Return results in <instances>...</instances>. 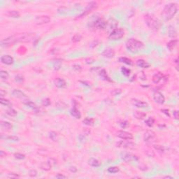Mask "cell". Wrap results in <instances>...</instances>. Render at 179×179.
I'll return each instance as SVG.
<instances>
[{"label": "cell", "mask_w": 179, "mask_h": 179, "mask_svg": "<svg viewBox=\"0 0 179 179\" xmlns=\"http://www.w3.org/2000/svg\"><path fill=\"white\" fill-rule=\"evenodd\" d=\"M70 114H71L72 116L74 117L75 118H76V119H80L81 118V112L78 109L77 107L72 108L71 110H70Z\"/></svg>", "instance_id": "ffe728a7"}, {"label": "cell", "mask_w": 179, "mask_h": 179, "mask_svg": "<svg viewBox=\"0 0 179 179\" xmlns=\"http://www.w3.org/2000/svg\"><path fill=\"white\" fill-rule=\"evenodd\" d=\"M84 133L86 134V135H88V134L90 133V130L88 129L87 128H85V129H84Z\"/></svg>", "instance_id": "6125c7cd"}, {"label": "cell", "mask_w": 179, "mask_h": 179, "mask_svg": "<svg viewBox=\"0 0 179 179\" xmlns=\"http://www.w3.org/2000/svg\"><path fill=\"white\" fill-rule=\"evenodd\" d=\"M164 178H172V177L169 176H164Z\"/></svg>", "instance_id": "e7e4bbea"}, {"label": "cell", "mask_w": 179, "mask_h": 179, "mask_svg": "<svg viewBox=\"0 0 179 179\" xmlns=\"http://www.w3.org/2000/svg\"><path fill=\"white\" fill-rule=\"evenodd\" d=\"M62 60L60 59H57L53 63V67L55 70H59L62 66Z\"/></svg>", "instance_id": "d6a6232c"}, {"label": "cell", "mask_w": 179, "mask_h": 179, "mask_svg": "<svg viewBox=\"0 0 179 179\" xmlns=\"http://www.w3.org/2000/svg\"><path fill=\"white\" fill-rule=\"evenodd\" d=\"M95 8H97V3L94 2H90V3L87 4V7L85 9V11H84V12L82 13L80 15H78V18H83L84 16L88 15L89 13L91 12L93 9H95Z\"/></svg>", "instance_id": "ba28073f"}, {"label": "cell", "mask_w": 179, "mask_h": 179, "mask_svg": "<svg viewBox=\"0 0 179 179\" xmlns=\"http://www.w3.org/2000/svg\"><path fill=\"white\" fill-rule=\"evenodd\" d=\"M1 62L3 64H7V65H11V64H13L14 60H13V58L11 56H10L9 55H5L2 56V57H1Z\"/></svg>", "instance_id": "5bb4252c"}, {"label": "cell", "mask_w": 179, "mask_h": 179, "mask_svg": "<svg viewBox=\"0 0 179 179\" xmlns=\"http://www.w3.org/2000/svg\"><path fill=\"white\" fill-rule=\"evenodd\" d=\"M54 83H55V85L58 88H64L66 85L65 81L62 78H55V81H54Z\"/></svg>", "instance_id": "e0dca14e"}, {"label": "cell", "mask_w": 179, "mask_h": 179, "mask_svg": "<svg viewBox=\"0 0 179 179\" xmlns=\"http://www.w3.org/2000/svg\"><path fill=\"white\" fill-rule=\"evenodd\" d=\"M88 164L94 167H99L101 165L100 162L98 160H97L95 158H89L88 160Z\"/></svg>", "instance_id": "4316f807"}, {"label": "cell", "mask_w": 179, "mask_h": 179, "mask_svg": "<svg viewBox=\"0 0 179 179\" xmlns=\"http://www.w3.org/2000/svg\"><path fill=\"white\" fill-rule=\"evenodd\" d=\"M24 104L25 105H27V106H29L30 108H32L33 110H34L35 111H36L38 108H39V107L36 106L34 102H31V101H30V100H27L26 102H24Z\"/></svg>", "instance_id": "1f68e13d"}, {"label": "cell", "mask_w": 179, "mask_h": 179, "mask_svg": "<svg viewBox=\"0 0 179 179\" xmlns=\"http://www.w3.org/2000/svg\"><path fill=\"white\" fill-rule=\"evenodd\" d=\"M9 73L6 72V71L2 70V71L0 72V77H1V78H2L4 80H6V79L9 78Z\"/></svg>", "instance_id": "f35d334b"}, {"label": "cell", "mask_w": 179, "mask_h": 179, "mask_svg": "<svg viewBox=\"0 0 179 179\" xmlns=\"http://www.w3.org/2000/svg\"><path fill=\"white\" fill-rule=\"evenodd\" d=\"M177 44H178V40L177 39H173V40L170 41L169 43H167V48L170 51H171L177 46Z\"/></svg>", "instance_id": "83f0119b"}, {"label": "cell", "mask_w": 179, "mask_h": 179, "mask_svg": "<svg viewBox=\"0 0 179 179\" xmlns=\"http://www.w3.org/2000/svg\"><path fill=\"white\" fill-rule=\"evenodd\" d=\"M144 20L147 26L152 31H158L160 27V22L154 15L146 14L144 17Z\"/></svg>", "instance_id": "3957f363"}, {"label": "cell", "mask_w": 179, "mask_h": 179, "mask_svg": "<svg viewBox=\"0 0 179 179\" xmlns=\"http://www.w3.org/2000/svg\"><path fill=\"white\" fill-rule=\"evenodd\" d=\"M119 62H120L125 63V64H127V65H133V62H132L130 59L127 58V57H120Z\"/></svg>", "instance_id": "4dcf8cb0"}, {"label": "cell", "mask_w": 179, "mask_h": 179, "mask_svg": "<svg viewBox=\"0 0 179 179\" xmlns=\"http://www.w3.org/2000/svg\"><path fill=\"white\" fill-rule=\"evenodd\" d=\"M15 81L17 83H22L24 81V77L22 75H17L15 78Z\"/></svg>", "instance_id": "c3c4849f"}, {"label": "cell", "mask_w": 179, "mask_h": 179, "mask_svg": "<svg viewBox=\"0 0 179 179\" xmlns=\"http://www.w3.org/2000/svg\"><path fill=\"white\" fill-rule=\"evenodd\" d=\"M72 67H73V69L74 70L75 72H78V73L82 72V66L78 64H75L72 66Z\"/></svg>", "instance_id": "ee69618b"}, {"label": "cell", "mask_w": 179, "mask_h": 179, "mask_svg": "<svg viewBox=\"0 0 179 179\" xmlns=\"http://www.w3.org/2000/svg\"><path fill=\"white\" fill-rule=\"evenodd\" d=\"M153 99H154V101L156 103L160 104H162L165 102L164 96L160 92H158V91H156V92L154 93V94H153Z\"/></svg>", "instance_id": "8fae6325"}, {"label": "cell", "mask_w": 179, "mask_h": 179, "mask_svg": "<svg viewBox=\"0 0 179 179\" xmlns=\"http://www.w3.org/2000/svg\"><path fill=\"white\" fill-rule=\"evenodd\" d=\"M15 43L23 42V43H29L33 41L36 39V35L35 33H24L18 35H13Z\"/></svg>", "instance_id": "277c9868"}, {"label": "cell", "mask_w": 179, "mask_h": 179, "mask_svg": "<svg viewBox=\"0 0 179 179\" xmlns=\"http://www.w3.org/2000/svg\"><path fill=\"white\" fill-rule=\"evenodd\" d=\"M117 147L124 148H134L135 147V144L129 141H121L117 143Z\"/></svg>", "instance_id": "7c38bea8"}, {"label": "cell", "mask_w": 179, "mask_h": 179, "mask_svg": "<svg viewBox=\"0 0 179 179\" xmlns=\"http://www.w3.org/2000/svg\"><path fill=\"white\" fill-rule=\"evenodd\" d=\"M6 15H7L8 17L13 18H20V13L18 12V11H15V10H12V11H8L7 12L5 13Z\"/></svg>", "instance_id": "7402d4cb"}, {"label": "cell", "mask_w": 179, "mask_h": 179, "mask_svg": "<svg viewBox=\"0 0 179 179\" xmlns=\"http://www.w3.org/2000/svg\"><path fill=\"white\" fill-rule=\"evenodd\" d=\"M126 47L131 53H136L144 48V44L136 39H129L126 43Z\"/></svg>", "instance_id": "7a4b0ae2"}, {"label": "cell", "mask_w": 179, "mask_h": 179, "mask_svg": "<svg viewBox=\"0 0 179 179\" xmlns=\"http://www.w3.org/2000/svg\"><path fill=\"white\" fill-rule=\"evenodd\" d=\"M8 178H20V176L17 174V173H11L8 174L7 176Z\"/></svg>", "instance_id": "681fc988"}, {"label": "cell", "mask_w": 179, "mask_h": 179, "mask_svg": "<svg viewBox=\"0 0 179 179\" xmlns=\"http://www.w3.org/2000/svg\"><path fill=\"white\" fill-rule=\"evenodd\" d=\"M82 39H83V36H81V34H76V35H74V36L72 37V42H74V43H76V42L81 41Z\"/></svg>", "instance_id": "ab89813d"}, {"label": "cell", "mask_w": 179, "mask_h": 179, "mask_svg": "<svg viewBox=\"0 0 179 179\" xmlns=\"http://www.w3.org/2000/svg\"><path fill=\"white\" fill-rule=\"evenodd\" d=\"M94 62H95V60L93 59V58H87L86 60H85V62H86V64H93Z\"/></svg>", "instance_id": "db71d44e"}, {"label": "cell", "mask_w": 179, "mask_h": 179, "mask_svg": "<svg viewBox=\"0 0 179 179\" xmlns=\"http://www.w3.org/2000/svg\"><path fill=\"white\" fill-rule=\"evenodd\" d=\"M119 125L122 128L125 129L129 126V122L127 121H126V120H122V121H120L119 122Z\"/></svg>", "instance_id": "bcb514c9"}, {"label": "cell", "mask_w": 179, "mask_h": 179, "mask_svg": "<svg viewBox=\"0 0 179 179\" xmlns=\"http://www.w3.org/2000/svg\"><path fill=\"white\" fill-rule=\"evenodd\" d=\"M42 105L43 106H48L49 105H51V100L48 98H46L43 99L42 101Z\"/></svg>", "instance_id": "7dc6e473"}, {"label": "cell", "mask_w": 179, "mask_h": 179, "mask_svg": "<svg viewBox=\"0 0 179 179\" xmlns=\"http://www.w3.org/2000/svg\"><path fill=\"white\" fill-rule=\"evenodd\" d=\"M1 139H5V140L11 141H19V138L16 136H4L3 134L1 135Z\"/></svg>", "instance_id": "f1b7e54d"}, {"label": "cell", "mask_w": 179, "mask_h": 179, "mask_svg": "<svg viewBox=\"0 0 179 179\" xmlns=\"http://www.w3.org/2000/svg\"><path fill=\"white\" fill-rule=\"evenodd\" d=\"M6 114H8V115L10 116L15 117L17 116V111H16L15 110H14L13 108H9V109H7V110H6Z\"/></svg>", "instance_id": "836d02e7"}, {"label": "cell", "mask_w": 179, "mask_h": 179, "mask_svg": "<svg viewBox=\"0 0 179 179\" xmlns=\"http://www.w3.org/2000/svg\"><path fill=\"white\" fill-rule=\"evenodd\" d=\"M48 136H49V138H50L52 141H57V134L55 131H50V132L48 133Z\"/></svg>", "instance_id": "8d00e7d4"}, {"label": "cell", "mask_w": 179, "mask_h": 179, "mask_svg": "<svg viewBox=\"0 0 179 179\" xmlns=\"http://www.w3.org/2000/svg\"><path fill=\"white\" fill-rule=\"evenodd\" d=\"M173 115L174 118L176 120L178 119V110H174L173 112Z\"/></svg>", "instance_id": "9f6ffc18"}, {"label": "cell", "mask_w": 179, "mask_h": 179, "mask_svg": "<svg viewBox=\"0 0 179 179\" xmlns=\"http://www.w3.org/2000/svg\"><path fill=\"white\" fill-rule=\"evenodd\" d=\"M0 125H1V128L3 130H6V131H9V130L12 129L13 128L12 125L10 122H6V121H1Z\"/></svg>", "instance_id": "d6986e66"}, {"label": "cell", "mask_w": 179, "mask_h": 179, "mask_svg": "<svg viewBox=\"0 0 179 179\" xmlns=\"http://www.w3.org/2000/svg\"><path fill=\"white\" fill-rule=\"evenodd\" d=\"M91 44H94L93 46H91V48H95V47H96V46L98 45V41H93V43H92Z\"/></svg>", "instance_id": "94428289"}, {"label": "cell", "mask_w": 179, "mask_h": 179, "mask_svg": "<svg viewBox=\"0 0 179 179\" xmlns=\"http://www.w3.org/2000/svg\"><path fill=\"white\" fill-rule=\"evenodd\" d=\"M29 175L31 177H35L37 175V172H36V170H31L29 172Z\"/></svg>", "instance_id": "f5cc1de1"}, {"label": "cell", "mask_w": 179, "mask_h": 179, "mask_svg": "<svg viewBox=\"0 0 179 179\" xmlns=\"http://www.w3.org/2000/svg\"><path fill=\"white\" fill-rule=\"evenodd\" d=\"M52 164L49 161L46 162H42L40 164V168L43 171H49L51 169L52 167Z\"/></svg>", "instance_id": "484cf974"}, {"label": "cell", "mask_w": 179, "mask_h": 179, "mask_svg": "<svg viewBox=\"0 0 179 179\" xmlns=\"http://www.w3.org/2000/svg\"><path fill=\"white\" fill-rule=\"evenodd\" d=\"M154 148L157 150L159 152H165L167 150V148L164 146H160V145H155Z\"/></svg>", "instance_id": "74e56055"}, {"label": "cell", "mask_w": 179, "mask_h": 179, "mask_svg": "<svg viewBox=\"0 0 179 179\" xmlns=\"http://www.w3.org/2000/svg\"><path fill=\"white\" fill-rule=\"evenodd\" d=\"M99 75L100 77L102 78V80H104V81H109V82H111V81H112L110 79V78L108 77V76L107 74V72H106L105 69H102V70L99 72Z\"/></svg>", "instance_id": "cb8c5ba5"}, {"label": "cell", "mask_w": 179, "mask_h": 179, "mask_svg": "<svg viewBox=\"0 0 179 179\" xmlns=\"http://www.w3.org/2000/svg\"><path fill=\"white\" fill-rule=\"evenodd\" d=\"M6 153L4 152L3 150H1L0 151V156L2 157V158H4V157H6Z\"/></svg>", "instance_id": "be15d7a7"}, {"label": "cell", "mask_w": 179, "mask_h": 179, "mask_svg": "<svg viewBox=\"0 0 179 179\" xmlns=\"http://www.w3.org/2000/svg\"><path fill=\"white\" fill-rule=\"evenodd\" d=\"M131 103H132V104L134 105V106L138 108H146L148 106V103H146V102H143L141 100H138V99H131Z\"/></svg>", "instance_id": "9a60e30c"}, {"label": "cell", "mask_w": 179, "mask_h": 179, "mask_svg": "<svg viewBox=\"0 0 179 179\" xmlns=\"http://www.w3.org/2000/svg\"><path fill=\"white\" fill-rule=\"evenodd\" d=\"M83 124L86 125H93L94 123V120L92 118H86L83 120Z\"/></svg>", "instance_id": "b9f144b4"}, {"label": "cell", "mask_w": 179, "mask_h": 179, "mask_svg": "<svg viewBox=\"0 0 179 179\" xmlns=\"http://www.w3.org/2000/svg\"><path fill=\"white\" fill-rule=\"evenodd\" d=\"M164 76L163 75L162 73L158 72V73H157V74L153 75V76H152V82L155 84L159 83L164 78Z\"/></svg>", "instance_id": "ac0fdd59"}, {"label": "cell", "mask_w": 179, "mask_h": 179, "mask_svg": "<svg viewBox=\"0 0 179 179\" xmlns=\"http://www.w3.org/2000/svg\"><path fill=\"white\" fill-rule=\"evenodd\" d=\"M145 123L147 126H148L150 127H151L153 126L154 123H155V119L152 118V117H150L148 119H147L146 120H145Z\"/></svg>", "instance_id": "e575fe53"}, {"label": "cell", "mask_w": 179, "mask_h": 179, "mask_svg": "<svg viewBox=\"0 0 179 179\" xmlns=\"http://www.w3.org/2000/svg\"><path fill=\"white\" fill-rule=\"evenodd\" d=\"M14 157H15V159H18V160H23V159L25 158V155L24 154L19 153V152L15 153L14 154Z\"/></svg>", "instance_id": "f6af8a7d"}, {"label": "cell", "mask_w": 179, "mask_h": 179, "mask_svg": "<svg viewBox=\"0 0 179 179\" xmlns=\"http://www.w3.org/2000/svg\"><path fill=\"white\" fill-rule=\"evenodd\" d=\"M55 178H66L67 177H66V176H64V175H62V174L58 173L57 176H55Z\"/></svg>", "instance_id": "6f0895ef"}, {"label": "cell", "mask_w": 179, "mask_h": 179, "mask_svg": "<svg viewBox=\"0 0 179 179\" xmlns=\"http://www.w3.org/2000/svg\"><path fill=\"white\" fill-rule=\"evenodd\" d=\"M134 116L138 120H143L144 118L146 117V114L142 111H135L134 113Z\"/></svg>", "instance_id": "f546056e"}, {"label": "cell", "mask_w": 179, "mask_h": 179, "mask_svg": "<svg viewBox=\"0 0 179 179\" xmlns=\"http://www.w3.org/2000/svg\"><path fill=\"white\" fill-rule=\"evenodd\" d=\"M122 93V90L120 89H114V91L112 92V95L114 96H116V95H119L120 93Z\"/></svg>", "instance_id": "f907efd6"}, {"label": "cell", "mask_w": 179, "mask_h": 179, "mask_svg": "<svg viewBox=\"0 0 179 179\" xmlns=\"http://www.w3.org/2000/svg\"><path fill=\"white\" fill-rule=\"evenodd\" d=\"M108 172L110 173H118L120 171V169L117 167H110L107 169Z\"/></svg>", "instance_id": "60d3db41"}, {"label": "cell", "mask_w": 179, "mask_h": 179, "mask_svg": "<svg viewBox=\"0 0 179 179\" xmlns=\"http://www.w3.org/2000/svg\"><path fill=\"white\" fill-rule=\"evenodd\" d=\"M107 26V22L103 18H97L96 20L90 23V27L97 30H104Z\"/></svg>", "instance_id": "8992f818"}, {"label": "cell", "mask_w": 179, "mask_h": 179, "mask_svg": "<svg viewBox=\"0 0 179 179\" xmlns=\"http://www.w3.org/2000/svg\"><path fill=\"white\" fill-rule=\"evenodd\" d=\"M156 135L155 133L152 130L147 131L143 135V140L147 143H152L156 141Z\"/></svg>", "instance_id": "52a82bcc"}, {"label": "cell", "mask_w": 179, "mask_h": 179, "mask_svg": "<svg viewBox=\"0 0 179 179\" xmlns=\"http://www.w3.org/2000/svg\"><path fill=\"white\" fill-rule=\"evenodd\" d=\"M102 55L106 58H112L115 56V51L114 49L110 48H107L105 49L102 53Z\"/></svg>", "instance_id": "2e32d148"}, {"label": "cell", "mask_w": 179, "mask_h": 179, "mask_svg": "<svg viewBox=\"0 0 179 179\" xmlns=\"http://www.w3.org/2000/svg\"><path fill=\"white\" fill-rule=\"evenodd\" d=\"M117 137L124 140H131L133 139L132 134L125 131H118L117 132Z\"/></svg>", "instance_id": "4fadbf2b"}, {"label": "cell", "mask_w": 179, "mask_h": 179, "mask_svg": "<svg viewBox=\"0 0 179 179\" xmlns=\"http://www.w3.org/2000/svg\"><path fill=\"white\" fill-rule=\"evenodd\" d=\"M125 35V31L122 28H116L114 29L108 36V39L111 41H117L122 39Z\"/></svg>", "instance_id": "5b68a950"}, {"label": "cell", "mask_w": 179, "mask_h": 179, "mask_svg": "<svg viewBox=\"0 0 179 179\" xmlns=\"http://www.w3.org/2000/svg\"><path fill=\"white\" fill-rule=\"evenodd\" d=\"M0 102H1L2 104L4 105V106H9V107H10V106H12L11 102H10L9 100H8V99H6L1 98V99H0Z\"/></svg>", "instance_id": "d590c367"}, {"label": "cell", "mask_w": 179, "mask_h": 179, "mask_svg": "<svg viewBox=\"0 0 179 179\" xmlns=\"http://www.w3.org/2000/svg\"><path fill=\"white\" fill-rule=\"evenodd\" d=\"M121 158L125 162H129L131 161H134V160H138L139 158L136 155L131 154L130 152H122L121 154Z\"/></svg>", "instance_id": "9c48e42d"}, {"label": "cell", "mask_w": 179, "mask_h": 179, "mask_svg": "<svg viewBox=\"0 0 179 179\" xmlns=\"http://www.w3.org/2000/svg\"><path fill=\"white\" fill-rule=\"evenodd\" d=\"M146 155H148V156H149L150 158H151V157L153 158V157L155 156V153H154V152L152 151V150H146Z\"/></svg>", "instance_id": "816d5d0a"}, {"label": "cell", "mask_w": 179, "mask_h": 179, "mask_svg": "<svg viewBox=\"0 0 179 179\" xmlns=\"http://www.w3.org/2000/svg\"><path fill=\"white\" fill-rule=\"evenodd\" d=\"M121 72L122 73V74L125 76H129L130 75V73H131V70L129 69H127L126 67H122L121 69Z\"/></svg>", "instance_id": "7bdbcfd3"}, {"label": "cell", "mask_w": 179, "mask_h": 179, "mask_svg": "<svg viewBox=\"0 0 179 179\" xmlns=\"http://www.w3.org/2000/svg\"><path fill=\"white\" fill-rule=\"evenodd\" d=\"M137 64L138 66H139L141 68H143V69H148L150 67V64L146 62L145 60H138L137 61Z\"/></svg>", "instance_id": "d4e9b609"}, {"label": "cell", "mask_w": 179, "mask_h": 179, "mask_svg": "<svg viewBox=\"0 0 179 179\" xmlns=\"http://www.w3.org/2000/svg\"><path fill=\"white\" fill-rule=\"evenodd\" d=\"M12 95L15 97H17V98H24V97H27L24 93H23L21 90H19V89H15L13 90Z\"/></svg>", "instance_id": "603a6c76"}, {"label": "cell", "mask_w": 179, "mask_h": 179, "mask_svg": "<svg viewBox=\"0 0 179 179\" xmlns=\"http://www.w3.org/2000/svg\"><path fill=\"white\" fill-rule=\"evenodd\" d=\"M69 169L72 173H76V172H77V168L76 167H70L69 168Z\"/></svg>", "instance_id": "11a10c76"}, {"label": "cell", "mask_w": 179, "mask_h": 179, "mask_svg": "<svg viewBox=\"0 0 179 179\" xmlns=\"http://www.w3.org/2000/svg\"><path fill=\"white\" fill-rule=\"evenodd\" d=\"M162 112H163L164 114H165L166 115H167V116H170V115H169V110H167V109H163V110H162Z\"/></svg>", "instance_id": "91938a15"}, {"label": "cell", "mask_w": 179, "mask_h": 179, "mask_svg": "<svg viewBox=\"0 0 179 179\" xmlns=\"http://www.w3.org/2000/svg\"><path fill=\"white\" fill-rule=\"evenodd\" d=\"M51 21V18L48 15H41L38 16L35 19V23L38 25L47 24Z\"/></svg>", "instance_id": "30bf717a"}, {"label": "cell", "mask_w": 179, "mask_h": 179, "mask_svg": "<svg viewBox=\"0 0 179 179\" xmlns=\"http://www.w3.org/2000/svg\"><path fill=\"white\" fill-rule=\"evenodd\" d=\"M6 91H4V89H1V90H0V95L2 97V98H3V97L4 95H6Z\"/></svg>", "instance_id": "680465c9"}, {"label": "cell", "mask_w": 179, "mask_h": 179, "mask_svg": "<svg viewBox=\"0 0 179 179\" xmlns=\"http://www.w3.org/2000/svg\"><path fill=\"white\" fill-rule=\"evenodd\" d=\"M168 34L171 38H176L177 36V32L173 25H169L168 27Z\"/></svg>", "instance_id": "44dd1931"}, {"label": "cell", "mask_w": 179, "mask_h": 179, "mask_svg": "<svg viewBox=\"0 0 179 179\" xmlns=\"http://www.w3.org/2000/svg\"><path fill=\"white\" fill-rule=\"evenodd\" d=\"M178 11V8L176 4L170 3L164 6L162 13V16L164 20H170L173 18Z\"/></svg>", "instance_id": "6da1fadb"}]
</instances>
